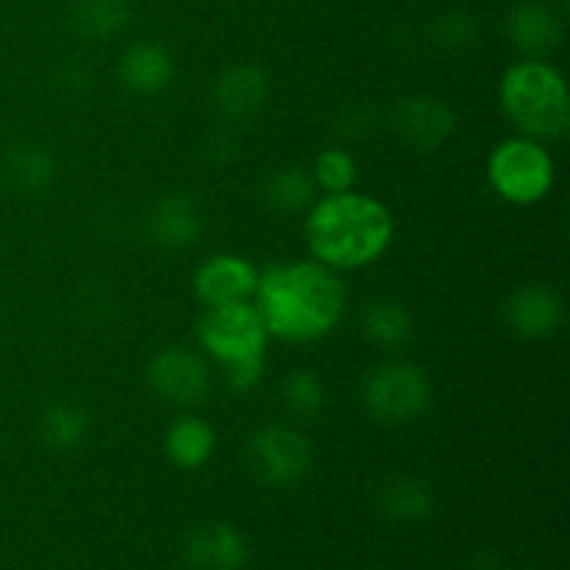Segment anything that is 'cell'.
<instances>
[{
  "label": "cell",
  "mask_w": 570,
  "mask_h": 570,
  "mask_svg": "<svg viewBox=\"0 0 570 570\" xmlns=\"http://www.w3.org/2000/svg\"><path fill=\"white\" fill-rule=\"evenodd\" d=\"M39 443L53 454H72L89 438V415L72 401H56L45 406L37 421Z\"/></svg>",
  "instance_id": "20"
},
{
  "label": "cell",
  "mask_w": 570,
  "mask_h": 570,
  "mask_svg": "<svg viewBox=\"0 0 570 570\" xmlns=\"http://www.w3.org/2000/svg\"><path fill=\"white\" fill-rule=\"evenodd\" d=\"M362 410L382 426H406L429 412L434 387L421 365L406 360H387L373 367L360 390Z\"/></svg>",
  "instance_id": "6"
},
{
  "label": "cell",
  "mask_w": 570,
  "mask_h": 570,
  "mask_svg": "<svg viewBox=\"0 0 570 570\" xmlns=\"http://www.w3.org/2000/svg\"><path fill=\"white\" fill-rule=\"evenodd\" d=\"M309 176L321 195L348 193V189H354L356 176H360V167H356L354 154H351L348 148H343V145H332V148H323L321 154L315 156Z\"/></svg>",
  "instance_id": "24"
},
{
  "label": "cell",
  "mask_w": 570,
  "mask_h": 570,
  "mask_svg": "<svg viewBox=\"0 0 570 570\" xmlns=\"http://www.w3.org/2000/svg\"><path fill=\"white\" fill-rule=\"evenodd\" d=\"M499 104L507 120L523 137H566L570 128V95L566 76L549 59H521L499 81Z\"/></svg>",
  "instance_id": "4"
},
{
  "label": "cell",
  "mask_w": 570,
  "mask_h": 570,
  "mask_svg": "<svg viewBox=\"0 0 570 570\" xmlns=\"http://www.w3.org/2000/svg\"><path fill=\"white\" fill-rule=\"evenodd\" d=\"M198 348L212 367H217L223 384L232 393H250L262 382L267 367V328L254 301L204 306L195 326Z\"/></svg>",
  "instance_id": "3"
},
{
  "label": "cell",
  "mask_w": 570,
  "mask_h": 570,
  "mask_svg": "<svg viewBox=\"0 0 570 570\" xmlns=\"http://www.w3.org/2000/svg\"><path fill=\"white\" fill-rule=\"evenodd\" d=\"M560 3H562V6H566V3H568V0H560Z\"/></svg>",
  "instance_id": "30"
},
{
  "label": "cell",
  "mask_w": 570,
  "mask_h": 570,
  "mask_svg": "<svg viewBox=\"0 0 570 570\" xmlns=\"http://www.w3.org/2000/svg\"><path fill=\"white\" fill-rule=\"evenodd\" d=\"M206 156L212 161H232L234 156H239V142L226 131L212 134L209 142H206Z\"/></svg>",
  "instance_id": "27"
},
{
  "label": "cell",
  "mask_w": 570,
  "mask_h": 570,
  "mask_svg": "<svg viewBox=\"0 0 570 570\" xmlns=\"http://www.w3.org/2000/svg\"><path fill=\"white\" fill-rule=\"evenodd\" d=\"M250 301L265 323L267 337L306 345L328 337L343 323L348 289L337 271L309 256L262 267Z\"/></svg>",
  "instance_id": "1"
},
{
  "label": "cell",
  "mask_w": 570,
  "mask_h": 570,
  "mask_svg": "<svg viewBox=\"0 0 570 570\" xmlns=\"http://www.w3.org/2000/svg\"><path fill=\"white\" fill-rule=\"evenodd\" d=\"M395 237V217L365 193L317 195L304 215L309 256L337 273L362 271L382 259Z\"/></svg>",
  "instance_id": "2"
},
{
  "label": "cell",
  "mask_w": 570,
  "mask_h": 570,
  "mask_svg": "<svg viewBox=\"0 0 570 570\" xmlns=\"http://www.w3.org/2000/svg\"><path fill=\"white\" fill-rule=\"evenodd\" d=\"M3 181L17 195H42L56 181V159L45 145L17 142L3 156Z\"/></svg>",
  "instance_id": "19"
},
{
  "label": "cell",
  "mask_w": 570,
  "mask_h": 570,
  "mask_svg": "<svg viewBox=\"0 0 570 570\" xmlns=\"http://www.w3.org/2000/svg\"><path fill=\"white\" fill-rule=\"evenodd\" d=\"M465 570H504V562H501V557L495 551L482 549L468 560Z\"/></svg>",
  "instance_id": "29"
},
{
  "label": "cell",
  "mask_w": 570,
  "mask_h": 570,
  "mask_svg": "<svg viewBox=\"0 0 570 570\" xmlns=\"http://www.w3.org/2000/svg\"><path fill=\"white\" fill-rule=\"evenodd\" d=\"M362 337L376 345L384 354H401L412 343L415 323L410 309L390 295H379L362 306L360 315Z\"/></svg>",
  "instance_id": "18"
},
{
  "label": "cell",
  "mask_w": 570,
  "mask_h": 570,
  "mask_svg": "<svg viewBox=\"0 0 570 570\" xmlns=\"http://www.w3.org/2000/svg\"><path fill=\"white\" fill-rule=\"evenodd\" d=\"M456 128L449 100L438 95H406L393 106V131L404 145L421 154L440 150Z\"/></svg>",
  "instance_id": "10"
},
{
  "label": "cell",
  "mask_w": 570,
  "mask_h": 570,
  "mask_svg": "<svg viewBox=\"0 0 570 570\" xmlns=\"http://www.w3.org/2000/svg\"><path fill=\"white\" fill-rule=\"evenodd\" d=\"M488 181L504 204L538 206L554 189L557 161L546 142L515 134L490 150Z\"/></svg>",
  "instance_id": "5"
},
{
  "label": "cell",
  "mask_w": 570,
  "mask_h": 570,
  "mask_svg": "<svg viewBox=\"0 0 570 570\" xmlns=\"http://www.w3.org/2000/svg\"><path fill=\"white\" fill-rule=\"evenodd\" d=\"M379 510L395 523H423L434 512V490L417 476L387 479L379 490Z\"/></svg>",
  "instance_id": "22"
},
{
  "label": "cell",
  "mask_w": 570,
  "mask_h": 570,
  "mask_svg": "<svg viewBox=\"0 0 570 570\" xmlns=\"http://www.w3.org/2000/svg\"><path fill=\"white\" fill-rule=\"evenodd\" d=\"M507 37L521 59H549L566 39V20L546 0H523L507 14Z\"/></svg>",
  "instance_id": "12"
},
{
  "label": "cell",
  "mask_w": 570,
  "mask_h": 570,
  "mask_svg": "<svg viewBox=\"0 0 570 570\" xmlns=\"http://www.w3.org/2000/svg\"><path fill=\"white\" fill-rule=\"evenodd\" d=\"M173 78H176L173 53L165 45L148 42V39L128 45L117 61V81L139 98H154V95L165 92Z\"/></svg>",
  "instance_id": "16"
},
{
  "label": "cell",
  "mask_w": 570,
  "mask_h": 570,
  "mask_svg": "<svg viewBox=\"0 0 570 570\" xmlns=\"http://www.w3.org/2000/svg\"><path fill=\"white\" fill-rule=\"evenodd\" d=\"M259 282V267L245 256L223 250V254L206 256L193 273V293L204 306L237 304L250 301Z\"/></svg>",
  "instance_id": "11"
},
{
  "label": "cell",
  "mask_w": 570,
  "mask_h": 570,
  "mask_svg": "<svg viewBox=\"0 0 570 570\" xmlns=\"http://www.w3.org/2000/svg\"><path fill=\"white\" fill-rule=\"evenodd\" d=\"M248 560V538L226 521L204 523L184 540V562L189 570H243Z\"/></svg>",
  "instance_id": "15"
},
{
  "label": "cell",
  "mask_w": 570,
  "mask_h": 570,
  "mask_svg": "<svg viewBox=\"0 0 570 570\" xmlns=\"http://www.w3.org/2000/svg\"><path fill=\"white\" fill-rule=\"evenodd\" d=\"M267 98H271L267 72L250 61H237V65L226 67L212 87L215 109L232 122L254 120L267 106Z\"/></svg>",
  "instance_id": "14"
},
{
  "label": "cell",
  "mask_w": 570,
  "mask_h": 570,
  "mask_svg": "<svg viewBox=\"0 0 570 570\" xmlns=\"http://www.w3.org/2000/svg\"><path fill=\"white\" fill-rule=\"evenodd\" d=\"M284 406L289 415L295 417H315L321 415L326 406V384L309 367H295L284 376L282 387H278Z\"/></svg>",
  "instance_id": "25"
},
{
  "label": "cell",
  "mask_w": 570,
  "mask_h": 570,
  "mask_svg": "<svg viewBox=\"0 0 570 570\" xmlns=\"http://www.w3.org/2000/svg\"><path fill=\"white\" fill-rule=\"evenodd\" d=\"M145 379L159 401L178 406V410H193L209 399L215 367L200 348L167 345L150 356Z\"/></svg>",
  "instance_id": "7"
},
{
  "label": "cell",
  "mask_w": 570,
  "mask_h": 570,
  "mask_svg": "<svg viewBox=\"0 0 570 570\" xmlns=\"http://www.w3.org/2000/svg\"><path fill=\"white\" fill-rule=\"evenodd\" d=\"M317 187L312 181L309 170L298 165H284L276 167L271 176L262 184V200L267 204V209L276 212V215H306L312 204L317 200Z\"/></svg>",
  "instance_id": "21"
},
{
  "label": "cell",
  "mask_w": 570,
  "mask_h": 570,
  "mask_svg": "<svg viewBox=\"0 0 570 570\" xmlns=\"http://www.w3.org/2000/svg\"><path fill=\"white\" fill-rule=\"evenodd\" d=\"M371 126H373V120H371V109H367V106H348V109L343 111V122H340V128H343V134H348V137L371 131Z\"/></svg>",
  "instance_id": "28"
},
{
  "label": "cell",
  "mask_w": 570,
  "mask_h": 570,
  "mask_svg": "<svg viewBox=\"0 0 570 570\" xmlns=\"http://www.w3.org/2000/svg\"><path fill=\"white\" fill-rule=\"evenodd\" d=\"M507 332L515 334L518 340H551L562 326H566V298L560 289L546 282L518 284L504 301Z\"/></svg>",
  "instance_id": "9"
},
{
  "label": "cell",
  "mask_w": 570,
  "mask_h": 570,
  "mask_svg": "<svg viewBox=\"0 0 570 570\" xmlns=\"http://www.w3.org/2000/svg\"><path fill=\"white\" fill-rule=\"evenodd\" d=\"M312 443L304 432L282 423L256 429L248 438V465L267 488H293L309 473Z\"/></svg>",
  "instance_id": "8"
},
{
  "label": "cell",
  "mask_w": 570,
  "mask_h": 570,
  "mask_svg": "<svg viewBox=\"0 0 570 570\" xmlns=\"http://www.w3.org/2000/svg\"><path fill=\"white\" fill-rule=\"evenodd\" d=\"M161 449H165L167 462L178 471H200L215 456L217 432L204 417L193 415V412H181L167 426Z\"/></svg>",
  "instance_id": "17"
},
{
  "label": "cell",
  "mask_w": 570,
  "mask_h": 570,
  "mask_svg": "<svg viewBox=\"0 0 570 570\" xmlns=\"http://www.w3.org/2000/svg\"><path fill=\"white\" fill-rule=\"evenodd\" d=\"M148 239L161 250H184L200 239L206 228L204 206L189 193L161 195L148 212Z\"/></svg>",
  "instance_id": "13"
},
{
  "label": "cell",
  "mask_w": 570,
  "mask_h": 570,
  "mask_svg": "<svg viewBox=\"0 0 570 570\" xmlns=\"http://www.w3.org/2000/svg\"><path fill=\"white\" fill-rule=\"evenodd\" d=\"M432 39L434 45H440L449 53H465V50H471L479 42L476 17L462 9L445 11V14H440L434 20Z\"/></svg>",
  "instance_id": "26"
},
{
  "label": "cell",
  "mask_w": 570,
  "mask_h": 570,
  "mask_svg": "<svg viewBox=\"0 0 570 570\" xmlns=\"http://www.w3.org/2000/svg\"><path fill=\"white\" fill-rule=\"evenodd\" d=\"M131 20L128 0H76L70 11V26L78 37L89 42H109Z\"/></svg>",
  "instance_id": "23"
}]
</instances>
